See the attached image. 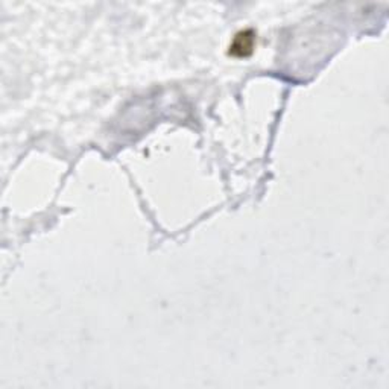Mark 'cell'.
Listing matches in <instances>:
<instances>
[{"label":"cell","mask_w":389,"mask_h":389,"mask_svg":"<svg viewBox=\"0 0 389 389\" xmlns=\"http://www.w3.org/2000/svg\"><path fill=\"white\" fill-rule=\"evenodd\" d=\"M256 46V32L252 30H244L235 35L230 45V55L236 58H245L252 54Z\"/></svg>","instance_id":"cell-1"}]
</instances>
